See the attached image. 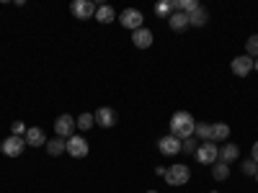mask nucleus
Segmentation results:
<instances>
[{
    "label": "nucleus",
    "mask_w": 258,
    "mask_h": 193,
    "mask_svg": "<svg viewBox=\"0 0 258 193\" xmlns=\"http://www.w3.org/2000/svg\"><path fill=\"white\" fill-rule=\"evenodd\" d=\"M194 126H197V121H194V116L188 111H176L170 116V134L178 137V139L194 137Z\"/></svg>",
    "instance_id": "f257e3e1"
},
{
    "label": "nucleus",
    "mask_w": 258,
    "mask_h": 193,
    "mask_svg": "<svg viewBox=\"0 0 258 193\" xmlns=\"http://www.w3.org/2000/svg\"><path fill=\"white\" fill-rule=\"evenodd\" d=\"M188 178H191V170H188V165H183V162H176V165H170V167L165 170V183H168V185H186Z\"/></svg>",
    "instance_id": "f03ea898"
},
{
    "label": "nucleus",
    "mask_w": 258,
    "mask_h": 193,
    "mask_svg": "<svg viewBox=\"0 0 258 193\" xmlns=\"http://www.w3.org/2000/svg\"><path fill=\"white\" fill-rule=\"evenodd\" d=\"M194 157H197L202 165H214V162L220 160V147L214 144V142H202Z\"/></svg>",
    "instance_id": "7ed1b4c3"
},
{
    "label": "nucleus",
    "mask_w": 258,
    "mask_h": 193,
    "mask_svg": "<svg viewBox=\"0 0 258 193\" xmlns=\"http://www.w3.org/2000/svg\"><path fill=\"white\" fill-rule=\"evenodd\" d=\"M24 149H26V139L24 137H16V134L6 137L3 144H0V152H3L6 157H18Z\"/></svg>",
    "instance_id": "20e7f679"
},
{
    "label": "nucleus",
    "mask_w": 258,
    "mask_h": 193,
    "mask_svg": "<svg viewBox=\"0 0 258 193\" xmlns=\"http://www.w3.org/2000/svg\"><path fill=\"white\" fill-rule=\"evenodd\" d=\"M96 3H91V0H73L70 3V13L75 16V18H80V21H88V18H93L96 16Z\"/></svg>",
    "instance_id": "39448f33"
},
{
    "label": "nucleus",
    "mask_w": 258,
    "mask_h": 193,
    "mask_svg": "<svg viewBox=\"0 0 258 193\" xmlns=\"http://www.w3.org/2000/svg\"><path fill=\"white\" fill-rule=\"evenodd\" d=\"M142 21H145V16H142L137 8H126V11H121V16H119V24H121L124 29H129V31L142 29Z\"/></svg>",
    "instance_id": "423d86ee"
},
{
    "label": "nucleus",
    "mask_w": 258,
    "mask_h": 193,
    "mask_svg": "<svg viewBox=\"0 0 258 193\" xmlns=\"http://www.w3.org/2000/svg\"><path fill=\"white\" fill-rule=\"evenodd\" d=\"M75 129H78V124H75V119H73L70 114H59V116H57V121H54V132H57V137L70 139Z\"/></svg>",
    "instance_id": "0eeeda50"
},
{
    "label": "nucleus",
    "mask_w": 258,
    "mask_h": 193,
    "mask_svg": "<svg viewBox=\"0 0 258 193\" xmlns=\"http://www.w3.org/2000/svg\"><path fill=\"white\" fill-rule=\"evenodd\" d=\"M68 155L70 157H85L88 155V142H85L83 137H78V134H73L70 139H68Z\"/></svg>",
    "instance_id": "6e6552de"
},
{
    "label": "nucleus",
    "mask_w": 258,
    "mask_h": 193,
    "mask_svg": "<svg viewBox=\"0 0 258 193\" xmlns=\"http://www.w3.org/2000/svg\"><path fill=\"white\" fill-rule=\"evenodd\" d=\"M158 149H160V152L163 155H178L181 152V139L178 137H173V134H165L160 142H158Z\"/></svg>",
    "instance_id": "1a4fd4ad"
},
{
    "label": "nucleus",
    "mask_w": 258,
    "mask_h": 193,
    "mask_svg": "<svg viewBox=\"0 0 258 193\" xmlns=\"http://www.w3.org/2000/svg\"><path fill=\"white\" fill-rule=\"evenodd\" d=\"M93 119H96V124H98V126H103V129L116 126V111H114V109H109V106L98 109V111L93 114Z\"/></svg>",
    "instance_id": "9d476101"
},
{
    "label": "nucleus",
    "mask_w": 258,
    "mask_h": 193,
    "mask_svg": "<svg viewBox=\"0 0 258 193\" xmlns=\"http://www.w3.org/2000/svg\"><path fill=\"white\" fill-rule=\"evenodd\" d=\"M232 75H238V77H245L250 70H253V59L248 57V54H240V57H235L232 59Z\"/></svg>",
    "instance_id": "9b49d317"
},
{
    "label": "nucleus",
    "mask_w": 258,
    "mask_h": 193,
    "mask_svg": "<svg viewBox=\"0 0 258 193\" xmlns=\"http://www.w3.org/2000/svg\"><path fill=\"white\" fill-rule=\"evenodd\" d=\"M132 41H135V47H137V49H147V47H153V31L142 26V29L132 31Z\"/></svg>",
    "instance_id": "f8f14e48"
},
{
    "label": "nucleus",
    "mask_w": 258,
    "mask_h": 193,
    "mask_svg": "<svg viewBox=\"0 0 258 193\" xmlns=\"http://www.w3.org/2000/svg\"><path fill=\"white\" fill-rule=\"evenodd\" d=\"M26 144L29 147H44L47 144V134L44 132H41V129L39 126H31V129H26Z\"/></svg>",
    "instance_id": "ddd939ff"
},
{
    "label": "nucleus",
    "mask_w": 258,
    "mask_h": 193,
    "mask_svg": "<svg viewBox=\"0 0 258 193\" xmlns=\"http://www.w3.org/2000/svg\"><path fill=\"white\" fill-rule=\"evenodd\" d=\"M47 155L52 157H59L62 152H68V139H62V137H54V139H47Z\"/></svg>",
    "instance_id": "4468645a"
},
{
    "label": "nucleus",
    "mask_w": 258,
    "mask_h": 193,
    "mask_svg": "<svg viewBox=\"0 0 258 193\" xmlns=\"http://www.w3.org/2000/svg\"><path fill=\"white\" fill-rule=\"evenodd\" d=\"M168 26L173 29V31H183V29H188V16L181 13V11H173V13L168 16Z\"/></svg>",
    "instance_id": "2eb2a0df"
},
{
    "label": "nucleus",
    "mask_w": 258,
    "mask_h": 193,
    "mask_svg": "<svg viewBox=\"0 0 258 193\" xmlns=\"http://www.w3.org/2000/svg\"><path fill=\"white\" fill-rule=\"evenodd\" d=\"M238 157H240V147H238V144H222V147H220V160H222V162L230 165V162H235Z\"/></svg>",
    "instance_id": "dca6fc26"
},
{
    "label": "nucleus",
    "mask_w": 258,
    "mask_h": 193,
    "mask_svg": "<svg viewBox=\"0 0 258 193\" xmlns=\"http://www.w3.org/2000/svg\"><path fill=\"white\" fill-rule=\"evenodd\" d=\"M212 126L209 121H197V126H194V137H197L199 142H212Z\"/></svg>",
    "instance_id": "f3484780"
},
{
    "label": "nucleus",
    "mask_w": 258,
    "mask_h": 193,
    "mask_svg": "<svg viewBox=\"0 0 258 193\" xmlns=\"http://www.w3.org/2000/svg\"><path fill=\"white\" fill-rule=\"evenodd\" d=\"M207 21H209V13H207V8H197V11H194L191 16H188V26H197V29H202L204 24H207Z\"/></svg>",
    "instance_id": "a211bd4d"
},
{
    "label": "nucleus",
    "mask_w": 258,
    "mask_h": 193,
    "mask_svg": "<svg viewBox=\"0 0 258 193\" xmlns=\"http://www.w3.org/2000/svg\"><path fill=\"white\" fill-rule=\"evenodd\" d=\"M96 21H101V24H111V21H116V13L111 6H98L96 8Z\"/></svg>",
    "instance_id": "6ab92c4d"
},
{
    "label": "nucleus",
    "mask_w": 258,
    "mask_h": 193,
    "mask_svg": "<svg viewBox=\"0 0 258 193\" xmlns=\"http://www.w3.org/2000/svg\"><path fill=\"white\" fill-rule=\"evenodd\" d=\"M230 137V126L227 124H222V121H217L212 126V142H225Z\"/></svg>",
    "instance_id": "aec40b11"
},
{
    "label": "nucleus",
    "mask_w": 258,
    "mask_h": 193,
    "mask_svg": "<svg viewBox=\"0 0 258 193\" xmlns=\"http://www.w3.org/2000/svg\"><path fill=\"white\" fill-rule=\"evenodd\" d=\"M227 175H230V165L227 162L217 160V162L212 165V178L214 180H227Z\"/></svg>",
    "instance_id": "412c9836"
},
{
    "label": "nucleus",
    "mask_w": 258,
    "mask_h": 193,
    "mask_svg": "<svg viewBox=\"0 0 258 193\" xmlns=\"http://www.w3.org/2000/svg\"><path fill=\"white\" fill-rule=\"evenodd\" d=\"M199 139L197 137H188V139H181V152H186V155H197V149H199Z\"/></svg>",
    "instance_id": "4be33fe9"
},
{
    "label": "nucleus",
    "mask_w": 258,
    "mask_h": 193,
    "mask_svg": "<svg viewBox=\"0 0 258 193\" xmlns=\"http://www.w3.org/2000/svg\"><path fill=\"white\" fill-rule=\"evenodd\" d=\"M75 124H78V129L88 132V129H93V126H96V119H93V114H83V116H78V119H75Z\"/></svg>",
    "instance_id": "5701e85b"
},
{
    "label": "nucleus",
    "mask_w": 258,
    "mask_h": 193,
    "mask_svg": "<svg viewBox=\"0 0 258 193\" xmlns=\"http://www.w3.org/2000/svg\"><path fill=\"white\" fill-rule=\"evenodd\" d=\"M245 54H248L250 59H255V57H258V34L248 36V41H245Z\"/></svg>",
    "instance_id": "b1692460"
},
{
    "label": "nucleus",
    "mask_w": 258,
    "mask_h": 193,
    "mask_svg": "<svg viewBox=\"0 0 258 193\" xmlns=\"http://www.w3.org/2000/svg\"><path fill=\"white\" fill-rule=\"evenodd\" d=\"M155 13L163 16V18L168 21V16L173 13V6H170V0H163V3H158V6H155Z\"/></svg>",
    "instance_id": "393cba45"
},
{
    "label": "nucleus",
    "mask_w": 258,
    "mask_h": 193,
    "mask_svg": "<svg viewBox=\"0 0 258 193\" xmlns=\"http://www.w3.org/2000/svg\"><path fill=\"white\" fill-rule=\"evenodd\" d=\"M11 134L26 137V124H24V121H13V124H11Z\"/></svg>",
    "instance_id": "a878e982"
},
{
    "label": "nucleus",
    "mask_w": 258,
    "mask_h": 193,
    "mask_svg": "<svg viewBox=\"0 0 258 193\" xmlns=\"http://www.w3.org/2000/svg\"><path fill=\"white\" fill-rule=\"evenodd\" d=\"M255 170H258V165H255L253 160H245V162H243V173H245V175H255Z\"/></svg>",
    "instance_id": "bb28decb"
},
{
    "label": "nucleus",
    "mask_w": 258,
    "mask_h": 193,
    "mask_svg": "<svg viewBox=\"0 0 258 193\" xmlns=\"http://www.w3.org/2000/svg\"><path fill=\"white\" fill-rule=\"evenodd\" d=\"M250 160L258 165V142H255V144H253V149H250Z\"/></svg>",
    "instance_id": "cd10ccee"
},
{
    "label": "nucleus",
    "mask_w": 258,
    "mask_h": 193,
    "mask_svg": "<svg viewBox=\"0 0 258 193\" xmlns=\"http://www.w3.org/2000/svg\"><path fill=\"white\" fill-rule=\"evenodd\" d=\"M165 170H168V167H163V165H158V167H155V173H158V175H163V178H165Z\"/></svg>",
    "instance_id": "c85d7f7f"
},
{
    "label": "nucleus",
    "mask_w": 258,
    "mask_h": 193,
    "mask_svg": "<svg viewBox=\"0 0 258 193\" xmlns=\"http://www.w3.org/2000/svg\"><path fill=\"white\" fill-rule=\"evenodd\" d=\"M253 70H255V72H258V57H255V59H253Z\"/></svg>",
    "instance_id": "c756f323"
},
{
    "label": "nucleus",
    "mask_w": 258,
    "mask_h": 193,
    "mask_svg": "<svg viewBox=\"0 0 258 193\" xmlns=\"http://www.w3.org/2000/svg\"><path fill=\"white\" fill-rule=\"evenodd\" d=\"M147 193H158V190H147Z\"/></svg>",
    "instance_id": "7c9ffc66"
},
{
    "label": "nucleus",
    "mask_w": 258,
    "mask_h": 193,
    "mask_svg": "<svg viewBox=\"0 0 258 193\" xmlns=\"http://www.w3.org/2000/svg\"><path fill=\"white\" fill-rule=\"evenodd\" d=\"M255 180H258V170H255Z\"/></svg>",
    "instance_id": "2f4dec72"
}]
</instances>
